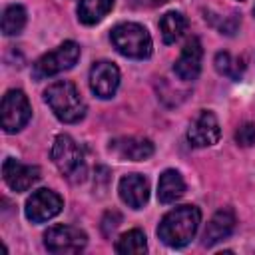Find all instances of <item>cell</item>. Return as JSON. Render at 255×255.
I'll return each instance as SVG.
<instances>
[{
  "instance_id": "6da1fadb",
  "label": "cell",
  "mask_w": 255,
  "mask_h": 255,
  "mask_svg": "<svg viewBox=\"0 0 255 255\" xmlns=\"http://www.w3.org/2000/svg\"><path fill=\"white\" fill-rule=\"evenodd\" d=\"M201 223V211L195 205H179L163 215L157 225V237L167 247H185L197 233Z\"/></svg>"
},
{
  "instance_id": "7a4b0ae2",
  "label": "cell",
  "mask_w": 255,
  "mask_h": 255,
  "mask_svg": "<svg viewBox=\"0 0 255 255\" xmlns=\"http://www.w3.org/2000/svg\"><path fill=\"white\" fill-rule=\"evenodd\" d=\"M44 100L54 116L64 124H76L86 116V102L78 88L68 80L50 84L44 92Z\"/></svg>"
},
{
  "instance_id": "3957f363",
  "label": "cell",
  "mask_w": 255,
  "mask_h": 255,
  "mask_svg": "<svg viewBox=\"0 0 255 255\" xmlns=\"http://www.w3.org/2000/svg\"><path fill=\"white\" fill-rule=\"evenodd\" d=\"M110 38H112L114 48L126 58L143 60V58H149V54H151V46H153L151 36L141 24L122 22L112 28Z\"/></svg>"
},
{
  "instance_id": "277c9868",
  "label": "cell",
  "mask_w": 255,
  "mask_h": 255,
  "mask_svg": "<svg viewBox=\"0 0 255 255\" xmlns=\"http://www.w3.org/2000/svg\"><path fill=\"white\" fill-rule=\"evenodd\" d=\"M52 161L70 181H82L86 175V161L80 145L68 135L60 133L52 143Z\"/></svg>"
},
{
  "instance_id": "5b68a950",
  "label": "cell",
  "mask_w": 255,
  "mask_h": 255,
  "mask_svg": "<svg viewBox=\"0 0 255 255\" xmlns=\"http://www.w3.org/2000/svg\"><path fill=\"white\" fill-rule=\"evenodd\" d=\"M78 58H80V46L76 42L68 40V42L60 44L56 50H52V52L44 54L42 58H38L36 64H34L32 74H34L36 80L56 76V74H60L64 70L74 68V64L78 62Z\"/></svg>"
},
{
  "instance_id": "8992f818",
  "label": "cell",
  "mask_w": 255,
  "mask_h": 255,
  "mask_svg": "<svg viewBox=\"0 0 255 255\" xmlns=\"http://www.w3.org/2000/svg\"><path fill=\"white\" fill-rule=\"evenodd\" d=\"M0 116H2V128L6 133L20 131L30 122V116H32V108L26 94L22 90H8L2 98Z\"/></svg>"
},
{
  "instance_id": "52a82bcc",
  "label": "cell",
  "mask_w": 255,
  "mask_h": 255,
  "mask_svg": "<svg viewBox=\"0 0 255 255\" xmlns=\"http://www.w3.org/2000/svg\"><path fill=\"white\" fill-rule=\"evenodd\" d=\"M88 243V235L72 225H54L44 233V247L50 253H80Z\"/></svg>"
},
{
  "instance_id": "ba28073f",
  "label": "cell",
  "mask_w": 255,
  "mask_h": 255,
  "mask_svg": "<svg viewBox=\"0 0 255 255\" xmlns=\"http://www.w3.org/2000/svg\"><path fill=\"white\" fill-rule=\"evenodd\" d=\"M64 207V201L62 197L52 191V189H38L34 191L28 201H26V207H24V213L28 217V221L32 223H44L52 217H56Z\"/></svg>"
},
{
  "instance_id": "9c48e42d",
  "label": "cell",
  "mask_w": 255,
  "mask_h": 255,
  "mask_svg": "<svg viewBox=\"0 0 255 255\" xmlns=\"http://www.w3.org/2000/svg\"><path fill=\"white\" fill-rule=\"evenodd\" d=\"M118 86H120V70L114 62L100 60L92 66V70H90V88L98 98H102V100L112 98L118 92Z\"/></svg>"
},
{
  "instance_id": "30bf717a",
  "label": "cell",
  "mask_w": 255,
  "mask_h": 255,
  "mask_svg": "<svg viewBox=\"0 0 255 255\" xmlns=\"http://www.w3.org/2000/svg\"><path fill=\"white\" fill-rule=\"evenodd\" d=\"M2 177L12 191H28L40 179V167L6 157L2 163Z\"/></svg>"
},
{
  "instance_id": "8fae6325",
  "label": "cell",
  "mask_w": 255,
  "mask_h": 255,
  "mask_svg": "<svg viewBox=\"0 0 255 255\" xmlns=\"http://www.w3.org/2000/svg\"><path fill=\"white\" fill-rule=\"evenodd\" d=\"M219 135H221L219 122H217L215 114L213 112H207V110L201 112L193 120V124L189 126V129H187V139L195 147H209V145L217 143Z\"/></svg>"
},
{
  "instance_id": "7c38bea8",
  "label": "cell",
  "mask_w": 255,
  "mask_h": 255,
  "mask_svg": "<svg viewBox=\"0 0 255 255\" xmlns=\"http://www.w3.org/2000/svg\"><path fill=\"white\" fill-rule=\"evenodd\" d=\"M201 60H203V46L199 42V38H191L185 42L179 58L173 64V72L179 80H195L201 72Z\"/></svg>"
},
{
  "instance_id": "4fadbf2b",
  "label": "cell",
  "mask_w": 255,
  "mask_h": 255,
  "mask_svg": "<svg viewBox=\"0 0 255 255\" xmlns=\"http://www.w3.org/2000/svg\"><path fill=\"white\" fill-rule=\"evenodd\" d=\"M118 191L128 207L141 209L149 199V181L139 173H128L120 179Z\"/></svg>"
},
{
  "instance_id": "5bb4252c",
  "label": "cell",
  "mask_w": 255,
  "mask_h": 255,
  "mask_svg": "<svg viewBox=\"0 0 255 255\" xmlns=\"http://www.w3.org/2000/svg\"><path fill=\"white\" fill-rule=\"evenodd\" d=\"M110 149L120 159H126V161H143V159H147V157L153 155V143H151V139H147V137H135V135L114 139L112 145H110Z\"/></svg>"
},
{
  "instance_id": "9a60e30c",
  "label": "cell",
  "mask_w": 255,
  "mask_h": 255,
  "mask_svg": "<svg viewBox=\"0 0 255 255\" xmlns=\"http://www.w3.org/2000/svg\"><path fill=\"white\" fill-rule=\"evenodd\" d=\"M233 229H235V213L231 209H219L209 219V223L203 231V245L211 247V245L219 243L221 239L229 237Z\"/></svg>"
},
{
  "instance_id": "2e32d148",
  "label": "cell",
  "mask_w": 255,
  "mask_h": 255,
  "mask_svg": "<svg viewBox=\"0 0 255 255\" xmlns=\"http://www.w3.org/2000/svg\"><path fill=\"white\" fill-rule=\"evenodd\" d=\"M183 193H185V181H183L181 173L175 169H165L159 175L157 199L161 203H175Z\"/></svg>"
},
{
  "instance_id": "e0dca14e",
  "label": "cell",
  "mask_w": 255,
  "mask_h": 255,
  "mask_svg": "<svg viewBox=\"0 0 255 255\" xmlns=\"http://www.w3.org/2000/svg\"><path fill=\"white\" fill-rule=\"evenodd\" d=\"M187 18L181 14V12H165L159 20V32H161V40L165 44H175L185 32H187Z\"/></svg>"
},
{
  "instance_id": "ac0fdd59",
  "label": "cell",
  "mask_w": 255,
  "mask_h": 255,
  "mask_svg": "<svg viewBox=\"0 0 255 255\" xmlns=\"http://www.w3.org/2000/svg\"><path fill=\"white\" fill-rule=\"evenodd\" d=\"M114 6V0H80L78 2V18L82 24H98Z\"/></svg>"
},
{
  "instance_id": "d6986e66",
  "label": "cell",
  "mask_w": 255,
  "mask_h": 255,
  "mask_svg": "<svg viewBox=\"0 0 255 255\" xmlns=\"http://www.w3.org/2000/svg\"><path fill=\"white\" fill-rule=\"evenodd\" d=\"M215 70L221 74V76H227L231 80H239L245 72V62L243 58H237V56H231L229 52H217L215 54Z\"/></svg>"
},
{
  "instance_id": "ffe728a7",
  "label": "cell",
  "mask_w": 255,
  "mask_h": 255,
  "mask_svg": "<svg viewBox=\"0 0 255 255\" xmlns=\"http://www.w3.org/2000/svg\"><path fill=\"white\" fill-rule=\"evenodd\" d=\"M26 26V10L20 4H10L2 14V32L6 36L20 34Z\"/></svg>"
},
{
  "instance_id": "44dd1931",
  "label": "cell",
  "mask_w": 255,
  "mask_h": 255,
  "mask_svg": "<svg viewBox=\"0 0 255 255\" xmlns=\"http://www.w3.org/2000/svg\"><path fill=\"white\" fill-rule=\"evenodd\" d=\"M116 251L118 253H145L147 251V241L141 229H129L116 241Z\"/></svg>"
},
{
  "instance_id": "7402d4cb",
  "label": "cell",
  "mask_w": 255,
  "mask_h": 255,
  "mask_svg": "<svg viewBox=\"0 0 255 255\" xmlns=\"http://www.w3.org/2000/svg\"><path fill=\"white\" fill-rule=\"evenodd\" d=\"M235 139L239 145L243 147H249L255 143V126L253 124H243L239 126V129L235 131Z\"/></svg>"
},
{
  "instance_id": "603a6c76",
  "label": "cell",
  "mask_w": 255,
  "mask_h": 255,
  "mask_svg": "<svg viewBox=\"0 0 255 255\" xmlns=\"http://www.w3.org/2000/svg\"><path fill=\"white\" fill-rule=\"evenodd\" d=\"M120 223H122V215H120L118 211H108V213L104 215V219H102V231H104V235L110 237V235L118 229Z\"/></svg>"
},
{
  "instance_id": "cb8c5ba5",
  "label": "cell",
  "mask_w": 255,
  "mask_h": 255,
  "mask_svg": "<svg viewBox=\"0 0 255 255\" xmlns=\"http://www.w3.org/2000/svg\"><path fill=\"white\" fill-rule=\"evenodd\" d=\"M153 4H165V2H169V0H151Z\"/></svg>"
},
{
  "instance_id": "d4e9b609",
  "label": "cell",
  "mask_w": 255,
  "mask_h": 255,
  "mask_svg": "<svg viewBox=\"0 0 255 255\" xmlns=\"http://www.w3.org/2000/svg\"><path fill=\"white\" fill-rule=\"evenodd\" d=\"M253 16H255V8H253Z\"/></svg>"
}]
</instances>
